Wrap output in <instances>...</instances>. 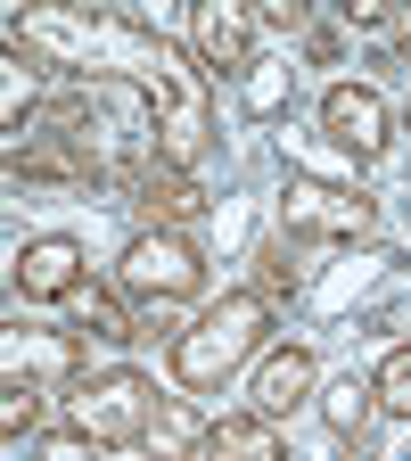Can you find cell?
Segmentation results:
<instances>
[{
    "label": "cell",
    "instance_id": "6da1fadb",
    "mask_svg": "<svg viewBox=\"0 0 411 461\" xmlns=\"http://www.w3.org/2000/svg\"><path fill=\"white\" fill-rule=\"evenodd\" d=\"M9 41L33 50L41 67L75 75V83H140L148 58L165 50L156 25L107 17V9H17V17H9Z\"/></svg>",
    "mask_w": 411,
    "mask_h": 461
},
{
    "label": "cell",
    "instance_id": "7a4b0ae2",
    "mask_svg": "<svg viewBox=\"0 0 411 461\" xmlns=\"http://www.w3.org/2000/svg\"><path fill=\"white\" fill-rule=\"evenodd\" d=\"M264 355H272V288H222L165 338V371L182 395H222Z\"/></svg>",
    "mask_w": 411,
    "mask_h": 461
},
{
    "label": "cell",
    "instance_id": "3957f363",
    "mask_svg": "<svg viewBox=\"0 0 411 461\" xmlns=\"http://www.w3.org/2000/svg\"><path fill=\"white\" fill-rule=\"evenodd\" d=\"M140 99H148V115H156V165L198 182L206 157H214V75L198 67V50L165 41V50L148 58V75H140Z\"/></svg>",
    "mask_w": 411,
    "mask_h": 461
},
{
    "label": "cell",
    "instance_id": "277c9868",
    "mask_svg": "<svg viewBox=\"0 0 411 461\" xmlns=\"http://www.w3.org/2000/svg\"><path fill=\"white\" fill-rule=\"evenodd\" d=\"M115 297H124L132 313H173V305H198L206 297V248L190 240V230H132L124 256H115Z\"/></svg>",
    "mask_w": 411,
    "mask_h": 461
},
{
    "label": "cell",
    "instance_id": "5b68a950",
    "mask_svg": "<svg viewBox=\"0 0 411 461\" xmlns=\"http://www.w3.org/2000/svg\"><path fill=\"white\" fill-rule=\"evenodd\" d=\"M67 420L99 445H140L148 420H156V387L132 371V363H115V371H91L75 395H67Z\"/></svg>",
    "mask_w": 411,
    "mask_h": 461
},
{
    "label": "cell",
    "instance_id": "8992f818",
    "mask_svg": "<svg viewBox=\"0 0 411 461\" xmlns=\"http://www.w3.org/2000/svg\"><path fill=\"white\" fill-rule=\"evenodd\" d=\"M395 124H403V115L387 107L379 83H329L321 91V140L337 157H354V165H379L395 149Z\"/></svg>",
    "mask_w": 411,
    "mask_h": 461
},
{
    "label": "cell",
    "instance_id": "52a82bcc",
    "mask_svg": "<svg viewBox=\"0 0 411 461\" xmlns=\"http://www.w3.org/2000/svg\"><path fill=\"white\" fill-rule=\"evenodd\" d=\"M371 222H379V206L362 190H345V182L288 173V190H280V230L288 240H371Z\"/></svg>",
    "mask_w": 411,
    "mask_h": 461
},
{
    "label": "cell",
    "instance_id": "ba28073f",
    "mask_svg": "<svg viewBox=\"0 0 411 461\" xmlns=\"http://www.w3.org/2000/svg\"><path fill=\"white\" fill-rule=\"evenodd\" d=\"M91 288V256L83 240H67V230H33V240H17L9 256V297L17 305H67Z\"/></svg>",
    "mask_w": 411,
    "mask_h": 461
},
{
    "label": "cell",
    "instance_id": "9c48e42d",
    "mask_svg": "<svg viewBox=\"0 0 411 461\" xmlns=\"http://www.w3.org/2000/svg\"><path fill=\"white\" fill-rule=\"evenodd\" d=\"M255 33H264V9H247V0H206V9L190 17V50H198V67L214 75H247L255 67Z\"/></svg>",
    "mask_w": 411,
    "mask_h": 461
},
{
    "label": "cell",
    "instance_id": "30bf717a",
    "mask_svg": "<svg viewBox=\"0 0 411 461\" xmlns=\"http://www.w3.org/2000/svg\"><path fill=\"white\" fill-rule=\"evenodd\" d=\"M0 363H9V379L49 387V379H75L83 371V338L75 330H49V321H9V330H0Z\"/></svg>",
    "mask_w": 411,
    "mask_h": 461
},
{
    "label": "cell",
    "instance_id": "8fae6325",
    "mask_svg": "<svg viewBox=\"0 0 411 461\" xmlns=\"http://www.w3.org/2000/svg\"><path fill=\"white\" fill-rule=\"evenodd\" d=\"M41 115H49V67L9 41V58H0V132H9V157L41 132Z\"/></svg>",
    "mask_w": 411,
    "mask_h": 461
},
{
    "label": "cell",
    "instance_id": "7c38bea8",
    "mask_svg": "<svg viewBox=\"0 0 411 461\" xmlns=\"http://www.w3.org/2000/svg\"><path fill=\"white\" fill-rule=\"evenodd\" d=\"M321 387V363L305 355V346H272V355L255 363V387H247V412L264 420H288V412H305Z\"/></svg>",
    "mask_w": 411,
    "mask_h": 461
},
{
    "label": "cell",
    "instance_id": "4fadbf2b",
    "mask_svg": "<svg viewBox=\"0 0 411 461\" xmlns=\"http://www.w3.org/2000/svg\"><path fill=\"white\" fill-rule=\"evenodd\" d=\"M198 461H288V445H280V420L264 412H222L198 429Z\"/></svg>",
    "mask_w": 411,
    "mask_h": 461
},
{
    "label": "cell",
    "instance_id": "5bb4252c",
    "mask_svg": "<svg viewBox=\"0 0 411 461\" xmlns=\"http://www.w3.org/2000/svg\"><path fill=\"white\" fill-rule=\"evenodd\" d=\"M132 190H140V214H148L156 230H190V222L206 214V190L190 182V173H165V165H148Z\"/></svg>",
    "mask_w": 411,
    "mask_h": 461
},
{
    "label": "cell",
    "instance_id": "9a60e30c",
    "mask_svg": "<svg viewBox=\"0 0 411 461\" xmlns=\"http://www.w3.org/2000/svg\"><path fill=\"white\" fill-rule=\"evenodd\" d=\"M288 99H297V58H288V50L272 58V50H264L255 67L239 75V107L255 115V124H280V115H288Z\"/></svg>",
    "mask_w": 411,
    "mask_h": 461
},
{
    "label": "cell",
    "instance_id": "2e32d148",
    "mask_svg": "<svg viewBox=\"0 0 411 461\" xmlns=\"http://www.w3.org/2000/svg\"><path fill=\"white\" fill-rule=\"evenodd\" d=\"M371 412H379V387H371L362 371H337V379L321 387V420H329L337 437H362V429H371Z\"/></svg>",
    "mask_w": 411,
    "mask_h": 461
},
{
    "label": "cell",
    "instance_id": "e0dca14e",
    "mask_svg": "<svg viewBox=\"0 0 411 461\" xmlns=\"http://www.w3.org/2000/svg\"><path fill=\"white\" fill-rule=\"evenodd\" d=\"M41 420H49V395H41L33 379H9V387H0V429H9V445L33 437Z\"/></svg>",
    "mask_w": 411,
    "mask_h": 461
},
{
    "label": "cell",
    "instance_id": "ac0fdd59",
    "mask_svg": "<svg viewBox=\"0 0 411 461\" xmlns=\"http://www.w3.org/2000/svg\"><path fill=\"white\" fill-rule=\"evenodd\" d=\"M371 387H379V412L387 420H411V346H395V355L371 371Z\"/></svg>",
    "mask_w": 411,
    "mask_h": 461
},
{
    "label": "cell",
    "instance_id": "d6986e66",
    "mask_svg": "<svg viewBox=\"0 0 411 461\" xmlns=\"http://www.w3.org/2000/svg\"><path fill=\"white\" fill-rule=\"evenodd\" d=\"M182 437H190V403H182V395H156V420H148L156 461H182Z\"/></svg>",
    "mask_w": 411,
    "mask_h": 461
},
{
    "label": "cell",
    "instance_id": "ffe728a7",
    "mask_svg": "<svg viewBox=\"0 0 411 461\" xmlns=\"http://www.w3.org/2000/svg\"><path fill=\"white\" fill-rule=\"evenodd\" d=\"M107 453H115V445H99V437H83L75 420H67V429H49V437L33 445V461H107Z\"/></svg>",
    "mask_w": 411,
    "mask_h": 461
},
{
    "label": "cell",
    "instance_id": "44dd1931",
    "mask_svg": "<svg viewBox=\"0 0 411 461\" xmlns=\"http://www.w3.org/2000/svg\"><path fill=\"white\" fill-rule=\"evenodd\" d=\"M264 25H280V33H305V25H313V17H305V9H297V0H280V9H264Z\"/></svg>",
    "mask_w": 411,
    "mask_h": 461
},
{
    "label": "cell",
    "instance_id": "7402d4cb",
    "mask_svg": "<svg viewBox=\"0 0 411 461\" xmlns=\"http://www.w3.org/2000/svg\"><path fill=\"white\" fill-rule=\"evenodd\" d=\"M395 115H403V124H411V91H403V107H395Z\"/></svg>",
    "mask_w": 411,
    "mask_h": 461
}]
</instances>
